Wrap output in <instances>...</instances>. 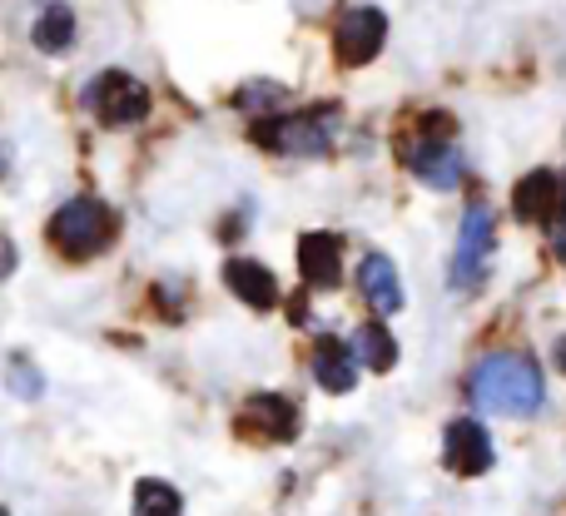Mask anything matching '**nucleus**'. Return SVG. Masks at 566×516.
<instances>
[{
  "mask_svg": "<svg viewBox=\"0 0 566 516\" xmlns=\"http://www.w3.org/2000/svg\"><path fill=\"white\" fill-rule=\"evenodd\" d=\"M468 392L482 412H497V418H532V412L547 402L542 368L527 352H488V358L472 368Z\"/></svg>",
  "mask_w": 566,
  "mask_h": 516,
  "instance_id": "1",
  "label": "nucleus"
},
{
  "mask_svg": "<svg viewBox=\"0 0 566 516\" xmlns=\"http://www.w3.org/2000/svg\"><path fill=\"white\" fill-rule=\"evenodd\" d=\"M338 139V109L333 105H308L293 115H264L254 119V145L274 149L289 159H318Z\"/></svg>",
  "mask_w": 566,
  "mask_h": 516,
  "instance_id": "2",
  "label": "nucleus"
},
{
  "mask_svg": "<svg viewBox=\"0 0 566 516\" xmlns=\"http://www.w3.org/2000/svg\"><path fill=\"white\" fill-rule=\"evenodd\" d=\"M115 229H119L115 209L90 199V194H80V199H70V204L55 209V219H50V244H55L65 259L85 263V259L105 254V249L115 244Z\"/></svg>",
  "mask_w": 566,
  "mask_h": 516,
  "instance_id": "3",
  "label": "nucleus"
},
{
  "mask_svg": "<svg viewBox=\"0 0 566 516\" xmlns=\"http://www.w3.org/2000/svg\"><path fill=\"white\" fill-rule=\"evenodd\" d=\"M402 165L432 189H458L462 185V149L452 145V119L428 115L408 139H402Z\"/></svg>",
  "mask_w": 566,
  "mask_h": 516,
  "instance_id": "4",
  "label": "nucleus"
},
{
  "mask_svg": "<svg viewBox=\"0 0 566 516\" xmlns=\"http://www.w3.org/2000/svg\"><path fill=\"white\" fill-rule=\"evenodd\" d=\"M85 105L95 109L99 125H109V129H129V125H139V119L149 115V89L139 85V80L129 75V70H105V75L90 80Z\"/></svg>",
  "mask_w": 566,
  "mask_h": 516,
  "instance_id": "5",
  "label": "nucleus"
},
{
  "mask_svg": "<svg viewBox=\"0 0 566 516\" xmlns=\"http://www.w3.org/2000/svg\"><path fill=\"white\" fill-rule=\"evenodd\" d=\"M497 249V219H492L488 204H468L458 229V254H452V288L472 293L482 278H488V259Z\"/></svg>",
  "mask_w": 566,
  "mask_h": 516,
  "instance_id": "6",
  "label": "nucleus"
},
{
  "mask_svg": "<svg viewBox=\"0 0 566 516\" xmlns=\"http://www.w3.org/2000/svg\"><path fill=\"white\" fill-rule=\"evenodd\" d=\"M382 40H388V15L378 6H353L338 15V30H333V55H338L343 70H363L378 60Z\"/></svg>",
  "mask_w": 566,
  "mask_h": 516,
  "instance_id": "7",
  "label": "nucleus"
},
{
  "mask_svg": "<svg viewBox=\"0 0 566 516\" xmlns=\"http://www.w3.org/2000/svg\"><path fill=\"white\" fill-rule=\"evenodd\" d=\"M497 447H492V432L482 428L478 418H452L448 432H442V462L458 477H482L492 467Z\"/></svg>",
  "mask_w": 566,
  "mask_h": 516,
  "instance_id": "8",
  "label": "nucleus"
},
{
  "mask_svg": "<svg viewBox=\"0 0 566 516\" xmlns=\"http://www.w3.org/2000/svg\"><path fill=\"white\" fill-rule=\"evenodd\" d=\"M298 268H303V278H308V288H338V278H343L338 234H323V229L303 234L298 239Z\"/></svg>",
  "mask_w": 566,
  "mask_h": 516,
  "instance_id": "9",
  "label": "nucleus"
},
{
  "mask_svg": "<svg viewBox=\"0 0 566 516\" xmlns=\"http://www.w3.org/2000/svg\"><path fill=\"white\" fill-rule=\"evenodd\" d=\"M224 283H229V293H234L239 303H249V308H259V313H269L279 303V278L259 259H229L224 263Z\"/></svg>",
  "mask_w": 566,
  "mask_h": 516,
  "instance_id": "10",
  "label": "nucleus"
},
{
  "mask_svg": "<svg viewBox=\"0 0 566 516\" xmlns=\"http://www.w3.org/2000/svg\"><path fill=\"white\" fill-rule=\"evenodd\" d=\"M358 288H363V298H368V308L378 313V318H392V313L402 308V283H398V268H392L388 254H368V259H363Z\"/></svg>",
  "mask_w": 566,
  "mask_h": 516,
  "instance_id": "11",
  "label": "nucleus"
},
{
  "mask_svg": "<svg viewBox=\"0 0 566 516\" xmlns=\"http://www.w3.org/2000/svg\"><path fill=\"white\" fill-rule=\"evenodd\" d=\"M313 378H318L323 392H353V382H358V358H353L348 343H338V338L313 343Z\"/></svg>",
  "mask_w": 566,
  "mask_h": 516,
  "instance_id": "12",
  "label": "nucleus"
},
{
  "mask_svg": "<svg viewBox=\"0 0 566 516\" xmlns=\"http://www.w3.org/2000/svg\"><path fill=\"white\" fill-rule=\"evenodd\" d=\"M557 189H562V179L552 169H537V175L522 179L517 194H512V209H517L522 224H547L557 214Z\"/></svg>",
  "mask_w": 566,
  "mask_h": 516,
  "instance_id": "13",
  "label": "nucleus"
},
{
  "mask_svg": "<svg viewBox=\"0 0 566 516\" xmlns=\"http://www.w3.org/2000/svg\"><path fill=\"white\" fill-rule=\"evenodd\" d=\"M348 348H353V358H358V368H373V372L398 368V338H392L382 323H363L358 338H353Z\"/></svg>",
  "mask_w": 566,
  "mask_h": 516,
  "instance_id": "14",
  "label": "nucleus"
},
{
  "mask_svg": "<svg viewBox=\"0 0 566 516\" xmlns=\"http://www.w3.org/2000/svg\"><path fill=\"white\" fill-rule=\"evenodd\" d=\"M249 418H254L274 442H289L293 432H298V408H293L289 398H279V392H259V398H249Z\"/></svg>",
  "mask_w": 566,
  "mask_h": 516,
  "instance_id": "15",
  "label": "nucleus"
},
{
  "mask_svg": "<svg viewBox=\"0 0 566 516\" xmlns=\"http://www.w3.org/2000/svg\"><path fill=\"white\" fill-rule=\"evenodd\" d=\"M30 40H35L45 55H65V50L75 45V10H70V6H50L45 15L35 20Z\"/></svg>",
  "mask_w": 566,
  "mask_h": 516,
  "instance_id": "16",
  "label": "nucleus"
},
{
  "mask_svg": "<svg viewBox=\"0 0 566 516\" xmlns=\"http://www.w3.org/2000/svg\"><path fill=\"white\" fill-rule=\"evenodd\" d=\"M135 516H185V497H179L169 482L145 477L135 487Z\"/></svg>",
  "mask_w": 566,
  "mask_h": 516,
  "instance_id": "17",
  "label": "nucleus"
},
{
  "mask_svg": "<svg viewBox=\"0 0 566 516\" xmlns=\"http://www.w3.org/2000/svg\"><path fill=\"white\" fill-rule=\"evenodd\" d=\"M283 99H289V89H283L279 80H249V85L234 95V105H239V109H249V115H259V119H264L274 105H283Z\"/></svg>",
  "mask_w": 566,
  "mask_h": 516,
  "instance_id": "18",
  "label": "nucleus"
},
{
  "mask_svg": "<svg viewBox=\"0 0 566 516\" xmlns=\"http://www.w3.org/2000/svg\"><path fill=\"white\" fill-rule=\"evenodd\" d=\"M10 388H15V398H40V388H45V382H40V372L30 368L25 358H15V362H10Z\"/></svg>",
  "mask_w": 566,
  "mask_h": 516,
  "instance_id": "19",
  "label": "nucleus"
},
{
  "mask_svg": "<svg viewBox=\"0 0 566 516\" xmlns=\"http://www.w3.org/2000/svg\"><path fill=\"white\" fill-rule=\"evenodd\" d=\"M15 263H20V254H15V244H10L6 234H0V283L10 278V273H15Z\"/></svg>",
  "mask_w": 566,
  "mask_h": 516,
  "instance_id": "20",
  "label": "nucleus"
},
{
  "mask_svg": "<svg viewBox=\"0 0 566 516\" xmlns=\"http://www.w3.org/2000/svg\"><path fill=\"white\" fill-rule=\"evenodd\" d=\"M552 219L566 229V179H562V189H557V214H552Z\"/></svg>",
  "mask_w": 566,
  "mask_h": 516,
  "instance_id": "21",
  "label": "nucleus"
},
{
  "mask_svg": "<svg viewBox=\"0 0 566 516\" xmlns=\"http://www.w3.org/2000/svg\"><path fill=\"white\" fill-rule=\"evenodd\" d=\"M293 6H303V15H318V10L328 6V0H293Z\"/></svg>",
  "mask_w": 566,
  "mask_h": 516,
  "instance_id": "22",
  "label": "nucleus"
},
{
  "mask_svg": "<svg viewBox=\"0 0 566 516\" xmlns=\"http://www.w3.org/2000/svg\"><path fill=\"white\" fill-rule=\"evenodd\" d=\"M552 358H557V368L566 372V338H557V348H552Z\"/></svg>",
  "mask_w": 566,
  "mask_h": 516,
  "instance_id": "23",
  "label": "nucleus"
},
{
  "mask_svg": "<svg viewBox=\"0 0 566 516\" xmlns=\"http://www.w3.org/2000/svg\"><path fill=\"white\" fill-rule=\"evenodd\" d=\"M552 249H557V259L566 263V229H557V244H552Z\"/></svg>",
  "mask_w": 566,
  "mask_h": 516,
  "instance_id": "24",
  "label": "nucleus"
},
{
  "mask_svg": "<svg viewBox=\"0 0 566 516\" xmlns=\"http://www.w3.org/2000/svg\"><path fill=\"white\" fill-rule=\"evenodd\" d=\"M0 175H6V155H0Z\"/></svg>",
  "mask_w": 566,
  "mask_h": 516,
  "instance_id": "25",
  "label": "nucleus"
}]
</instances>
